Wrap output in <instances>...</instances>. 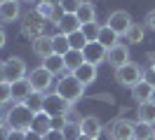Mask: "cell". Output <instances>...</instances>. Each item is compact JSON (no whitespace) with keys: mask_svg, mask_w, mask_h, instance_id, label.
<instances>
[{"mask_svg":"<svg viewBox=\"0 0 155 140\" xmlns=\"http://www.w3.org/2000/svg\"><path fill=\"white\" fill-rule=\"evenodd\" d=\"M33 112L24 105V103H14L7 110V129L10 131H19V133H28L33 129Z\"/></svg>","mask_w":155,"mask_h":140,"instance_id":"cell-1","label":"cell"},{"mask_svg":"<svg viewBox=\"0 0 155 140\" xmlns=\"http://www.w3.org/2000/svg\"><path fill=\"white\" fill-rule=\"evenodd\" d=\"M85 89H87V86L80 82V79H78L73 73H64V75H61V79L57 82V93L61 96V98H66L71 105H73V103H78L80 98H82Z\"/></svg>","mask_w":155,"mask_h":140,"instance_id":"cell-2","label":"cell"},{"mask_svg":"<svg viewBox=\"0 0 155 140\" xmlns=\"http://www.w3.org/2000/svg\"><path fill=\"white\" fill-rule=\"evenodd\" d=\"M45 30H47V19L42 14H38L35 9H31V12H26L21 17V33H24V37H28L31 42L38 40L40 35H45Z\"/></svg>","mask_w":155,"mask_h":140,"instance_id":"cell-3","label":"cell"},{"mask_svg":"<svg viewBox=\"0 0 155 140\" xmlns=\"http://www.w3.org/2000/svg\"><path fill=\"white\" fill-rule=\"evenodd\" d=\"M115 82L120 86H129V89H134L139 82H143V70H141V65L139 63H125L115 68Z\"/></svg>","mask_w":155,"mask_h":140,"instance_id":"cell-4","label":"cell"},{"mask_svg":"<svg viewBox=\"0 0 155 140\" xmlns=\"http://www.w3.org/2000/svg\"><path fill=\"white\" fill-rule=\"evenodd\" d=\"M2 70H5V82H19V79H26V61L21 56H10L5 63H2Z\"/></svg>","mask_w":155,"mask_h":140,"instance_id":"cell-5","label":"cell"},{"mask_svg":"<svg viewBox=\"0 0 155 140\" xmlns=\"http://www.w3.org/2000/svg\"><path fill=\"white\" fill-rule=\"evenodd\" d=\"M28 82H31V86H33V91L47 93L49 86H52V82H54V75L49 73L45 65H38V68H33V70H31Z\"/></svg>","mask_w":155,"mask_h":140,"instance_id":"cell-6","label":"cell"},{"mask_svg":"<svg viewBox=\"0 0 155 140\" xmlns=\"http://www.w3.org/2000/svg\"><path fill=\"white\" fill-rule=\"evenodd\" d=\"M71 107H73V105H71L66 98H61L57 91L54 93H45V112H47L49 117H64Z\"/></svg>","mask_w":155,"mask_h":140,"instance_id":"cell-7","label":"cell"},{"mask_svg":"<svg viewBox=\"0 0 155 140\" xmlns=\"http://www.w3.org/2000/svg\"><path fill=\"white\" fill-rule=\"evenodd\" d=\"M132 23H134V21H132V14L125 12V9H115V12L108 17V21H106V26L110 28V30H115L120 37H125V33L129 30Z\"/></svg>","mask_w":155,"mask_h":140,"instance_id":"cell-8","label":"cell"},{"mask_svg":"<svg viewBox=\"0 0 155 140\" xmlns=\"http://www.w3.org/2000/svg\"><path fill=\"white\" fill-rule=\"evenodd\" d=\"M110 140H134V124L129 119H115L108 129Z\"/></svg>","mask_w":155,"mask_h":140,"instance_id":"cell-9","label":"cell"},{"mask_svg":"<svg viewBox=\"0 0 155 140\" xmlns=\"http://www.w3.org/2000/svg\"><path fill=\"white\" fill-rule=\"evenodd\" d=\"M85 54V63H92V65H99V63H106V56H108V49L99 42H87V47L82 49Z\"/></svg>","mask_w":155,"mask_h":140,"instance_id":"cell-10","label":"cell"},{"mask_svg":"<svg viewBox=\"0 0 155 140\" xmlns=\"http://www.w3.org/2000/svg\"><path fill=\"white\" fill-rule=\"evenodd\" d=\"M31 49H33V54L38 56V58H42V61H45L47 56H52V54H54L52 35H47V33H45V35H40L38 40H33V42H31Z\"/></svg>","mask_w":155,"mask_h":140,"instance_id":"cell-11","label":"cell"},{"mask_svg":"<svg viewBox=\"0 0 155 140\" xmlns=\"http://www.w3.org/2000/svg\"><path fill=\"white\" fill-rule=\"evenodd\" d=\"M106 63H110L113 68H120V65L129 63V47L127 45H115L113 49H108V56H106Z\"/></svg>","mask_w":155,"mask_h":140,"instance_id":"cell-12","label":"cell"},{"mask_svg":"<svg viewBox=\"0 0 155 140\" xmlns=\"http://www.w3.org/2000/svg\"><path fill=\"white\" fill-rule=\"evenodd\" d=\"M80 129H82V135H87V138H92V140H99L104 126H101V121H99L97 117L87 114V117H82V119H80Z\"/></svg>","mask_w":155,"mask_h":140,"instance_id":"cell-13","label":"cell"},{"mask_svg":"<svg viewBox=\"0 0 155 140\" xmlns=\"http://www.w3.org/2000/svg\"><path fill=\"white\" fill-rule=\"evenodd\" d=\"M31 93H33V86H31L28 77L12 84V103H26L31 98Z\"/></svg>","mask_w":155,"mask_h":140,"instance_id":"cell-14","label":"cell"},{"mask_svg":"<svg viewBox=\"0 0 155 140\" xmlns=\"http://www.w3.org/2000/svg\"><path fill=\"white\" fill-rule=\"evenodd\" d=\"M19 17H21V5H19V0L0 5V21H2V23H14Z\"/></svg>","mask_w":155,"mask_h":140,"instance_id":"cell-15","label":"cell"},{"mask_svg":"<svg viewBox=\"0 0 155 140\" xmlns=\"http://www.w3.org/2000/svg\"><path fill=\"white\" fill-rule=\"evenodd\" d=\"M136 114H139V121L141 124H155V98L153 101H146V103H139L136 107Z\"/></svg>","mask_w":155,"mask_h":140,"instance_id":"cell-16","label":"cell"},{"mask_svg":"<svg viewBox=\"0 0 155 140\" xmlns=\"http://www.w3.org/2000/svg\"><path fill=\"white\" fill-rule=\"evenodd\" d=\"M57 28H59V33H64V35H73V33H78V30L82 28V23L78 21L75 14H64Z\"/></svg>","mask_w":155,"mask_h":140,"instance_id":"cell-17","label":"cell"},{"mask_svg":"<svg viewBox=\"0 0 155 140\" xmlns=\"http://www.w3.org/2000/svg\"><path fill=\"white\" fill-rule=\"evenodd\" d=\"M73 75H75V77H78V79H80L82 84H85V86H89V84L97 82V65H92V63H82Z\"/></svg>","mask_w":155,"mask_h":140,"instance_id":"cell-18","label":"cell"},{"mask_svg":"<svg viewBox=\"0 0 155 140\" xmlns=\"http://www.w3.org/2000/svg\"><path fill=\"white\" fill-rule=\"evenodd\" d=\"M78 21L85 26V23H94L97 21V7L89 2V0H82V5H80V9H78Z\"/></svg>","mask_w":155,"mask_h":140,"instance_id":"cell-19","label":"cell"},{"mask_svg":"<svg viewBox=\"0 0 155 140\" xmlns=\"http://www.w3.org/2000/svg\"><path fill=\"white\" fill-rule=\"evenodd\" d=\"M99 45H104L106 49H113L115 45H120V35H117L115 30H110L108 26H101V30H99Z\"/></svg>","mask_w":155,"mask_h":140,"instance_id":"cell-20","label":"cell"},{"mask_svg":"<svg viewBox=\"0 0 155 140\" xmlns=\"http://www.w3.org/2000/svg\"><path fill=\"white\" fill-rule=\"evenodd\" d=\"M42 65H45L52 75H64L66 73V61H64V56H59V54L47 56V58L42 61Z\"/></svg>","mask_w":155,"mask_h":140,"instance_id":"cell-21","label":"cell"},{"mask_svg":"<svg viewBox=\"0 0 155 140\" xmlns=\"http://www.w3.org/2000/svg\"><path fill=\"white\" fill-rule=\"evenodd\" d=\"M146 37V26L143 23H132L129 30L125 33V42L127 45H141Z\"/></svg>","mask_w":155,"mask_h":140,"instance_id":"cell-22","label":"cell"},{"mask_svg":"<svg viewBox=\"0 0 155 140\" xmlns=\"http://www.w3.org/2000/svg\"><path fill=\"white\" fill-rule=\"evenodd\" d=\"M153 93H155V89L150 84L139 82L134 89H132V98H134L136 103H146V101H153Z\"/></svg>","mask_w":155,"mask_h":140,"instance_id":"cell-23","label":"cell"},{"mask_svg":"<svg viewBox=\"0 0 155 140\" xmlns=\"http://www.w3.org/2000/svg\"><path fill=\"white\" fill-rule=\"evenodd\" d=\"M64 61H66V70H68V73H75L78 68L85 63V54L78 51V49H71V51L64 56Z\"/></svg>","mask_w":155,"mask_h":140,"instance_id":"cell-24","label":"cell"},{"mask_svg":"<svg viewBox=\"0 0 155 140\" xmlns=\"http://www.w3.org/2000/svg\"><path fill=\"white\" fill-rule=\"evenodd\" d=\"M57 9H59V5L54 2V0H38V2H35V12H38V14H42L47 21H52V19H54Z\"/></svg>","mask_w":155,"mask_h":140,"instance_id":"cell-25","label":"cell"},{"mask_svg":"<svg viewBox=\"0 0 155 140\" xmlns=\"http://www.w3.org/2000/svg\"><path fill=\"white\" fill-rule=\"evenodd\" d=\"M33 131H38L40 135H45L47 131H52V117L47 112H40L33 117Z\"/></svg>","mask_w":155,"mask_h":140,"instance_id":"cell-26","label":"cell"},{"mask_svg":"<svg viewBox=\"0 0 155 140\" xmlns=\"http://www.w3.org/2000/svg\"><path fill=\"white\" fill-rule=\"evenodd\" d=\"M52 45H54V54H59V56H66L68 51H71L68 35H64V33H54V35H52Z\"/></svg>","mask_w":155,"mask_h":140,"instance_id":"cell-27","label":"cell"},{"mask_svg":"<svg viewBox=\"0 0 155 140\" xmlns=\"http://www.w3.org/2000/svg\"><path fill=\"white\" fill-rule=\"evenodd\" d=\"M24 105H26V107H28L33 114H40V112H45V93L33 91V93H31V98L24 103Z\"/></svg>","mask_w":155,"mask_h":140,"instance_id":"cell-28","label":"cell"},{"mask_svg":"<svg viewBox=\"0 0 155 140\" xmlns=\"http://www.w3.org/2000/svg\"><path fill=\"white\" fill-rule=\"evenodd\" d=\"M134 140H153V126L150 124H134Z\"/></svg>","mask_w":155,"mask_h":140,"instance_id":"cell-29","label":"cell"},{"mask_svg":"<svg viewBox=\"0 0 155 140\" xmlns=\"http://www.w3.org/2000/svg\"><path fill=\"white\" fill-rule=\"evenodd\" d=\"M99 30H101V23H97V21H94V23H85V26L80 28V33L87 37V42H97L99 40Z\"/></svg>","mask_w":155,"mask_h":140,"instance_id":"cell-30","label":"cell"},{"mask_svg":"<svg viewBox=\"0 0 155 140\" xmlns=\"http://www.w3.org/2000/svg\"><path fill=\"white\" fill-rule=\"evenodd\" d=\"M61 133H64V138H66V140H80V138H82V129H80V124H66Z\"/></svg>","mask_w":155,"mask_h":140,"instance_id":"cell-31","label":"cell"},{"mask_svg":"<svg viewBox=\"0 0 155 140\" xmlns=\"http://www.w3.org/2000/svg\"><path fill=\"white\" fill-rule=\"evenodd\" d=\"M80 5H82V0H59V7L64 14H78Z\"/></svg>","mask_w":155,"mask_h":140,"instance_id":"cell-32","label":"cell"},{"mask_svg":"<svg viewBox=\"0 0 155 140\" xmlns=\"http://www.w3.org/2000/svg\"><path fill=\"white\" fill-rule=\"evenodd\" d=\"M68 42H71V49H78V51H82L85 47H87V37L82 35L80 30L73 33V35H68Z\"/></svg>","mask_w":155,"mask_h":140,"instance_id":"cell-33","label":"cell"},{"mask_svg":"<svg viewBox=\"0 0 155 140\" xmlns=\"http://www.w3.org/2000/svg\"><path fill=\"white\" fill-rule=\"evenodd\" d=\"M12 101V84L10 82H0V107L5 103Z\"/></svg>","mask_w":155,"mask_h":140,"instance_id":"cell-34","label":"cell"},{"mask_svg":"<svg viewBox=\"0 0 155 140\" xmlns=\"http://www.w3.org/2000/svg\"><path fill=\"white\" fill-rule=\"evenodd\" d=\"M143 82H146V84H150V86L155 89V63H153V65H148V68L143 70Z\"/></svg>","mask_w":155,"mask_h":140,"instance_id":"cell-35","label":"cell"},{"mask_svg":"<svg viewBox=\"0 0 155 140\" xmlns=\"http://www.w3.org/2000/svg\"><path fill=\"white\" fill-rule=\"evenodd\" d=\"M42 140H66L64 138V133H61V131H47V133H45V135H42Z\"/></svg>","mask_w":155,"mask_h":140,"instance_id":"cell-36","label":"cell"},{"mask_svg":"<svg viewBox=\"0 0 155 140\" xmlns=\"http://www.w3.org/2000/svg\"><path fill=\"white\" fill-rule=\"evenodd\" d=\"M66 126V117H52V129L54 131H64Z\"/></svg>","mask_w":155,"mask_h":140,"instance_id":"cell-37","label":"cell"},{"mask_svg":"<svg viewBox=\"0 0 155 140\" xmlns=\"http://www.w3.org/2000/svg\"><path fill=\"white\" fill-rule=\"evenodd\" d=\"M146 28H150V30H155V7L146 14V23H143Z\"/></svg>","mask_w":155,"mask_h":140,"instance_id":"cell-38","label":"cell"},{"mask_svg":"<svg viewBox=\"0 0 155 140\" xmlns=\"http://www.w3.org/2000/svg\"><path fill=\"white\" fill-rule=\"evenodd\" d=\"M24 140H42V135H40L38 131H33V129H31L28 133H24Z\"/></svg>","mask_w":155,"mask_h":140,"instance_id":"cell-39","label":"cell"},{"mask_svg":"<svg viewBox=\"0 0 155 140\" xmlns=\"http://www.w3.org/2000/svg\"><path fill=\"white\" fill-rule=\"evenodd\" d=\"M0 140H10V129L7 126H0Z\"/></svg>","mask_w":155,"mask_h":140,"instance_id":"cell-40","label":"cell"},{"mask_svg":"<svg viewBox=\"0 0 155 140\" xmlns=\"http://www.w3.org/2000/svg\"><path fill=\"white\" fill-rule=\"evenodd\" d=\"M5 42H7V33H5V28L0 26V49L5 47Z\"/></svg>","mask_w":155,"mask_h":140,"instance_id":"cell-41","label":"cell"},{"mask_svg":"<svg viewBox=\"0 0 155 140\" xmlns=\"http://www.w3.org/2000/svg\"><path fill=\"white\" fill-rule=\"evenodd\" d=\"M10 140H24V133H19V131H10Z\"/></svg>","mask_w":155,"mask_h":140,"instance_id":"cell-42","label":"cell"},{"mask_svg":"<svg viewBox=\"0 0 155 140\" xmlns=\"http://www.w3.org/2000/svg\"><path fill=\"white\" fill-rule=\"evenodd\" d=\"M0 126H7V112L0 107Z\"/></svg>","mask_w":155,"mask_h":140,"instance_id":"cell-43","label":"cell"},{"mask_svg":"<svg viewBox=\"0 0 155 140\" xmlns=\"http://www.w3.org/2000/svg\"><path fill=\"white\" fill-rule=\"evenodd\" d=\"M0 82H5V70H2V63H0Z\"/></svg>","mask_w":155,"mask_h":140,"instance_id":"cell-44","label":"cell"},{"mask_svg":"<svg viewBox=\"0 0 155 140\" xmlns=\"http://www.w3.org/2000/svg\"><path fill=\"white\" fill-rule=\"evenodd\" d=\"M5 2H14V0H0V5H5Z\"/></svg>","mask_w":155,"mask_h":140,"instance_id":"cell-45","label":"cell"},{"mask_svg":"<svg viewBox=\"0 0 155 140\" xmlns=\"http://www.w3.org/2000/svg\"><path fill=\"white\" fill-rule=\"evenodd\" d=\"M80 140H92V138H87V135H82V138H80Z\"/></svg>","mask_w":155,"mask_h":140,"instance_id":"cell-46","label":"cell"},{"mask_svg":"<svg viewBox=\"0 0 155 140\" xmlns=\"http://www.w3.org/2000/svg\"><path fill=\"white\" fill-rule=\"evenodd\" d=\"M153 140H155V126H153Z\"/></svg>","mask_w":155,"mask_h":140,"instance_id":"cell-47","label":"cell"},{"mask_svg":"<svg viewBox=\"0 0 155 140\" xmlns=\"http://www.w3.org/2000/svg\"><path fill=\"white\" fill-rule=\"evenodd\" d=\"M26 2H38V0H26Z\"/></svg>","mask_w":155,"mask_h":140,"instance_id":"cell-48","label":"cell"}]
</instances>
